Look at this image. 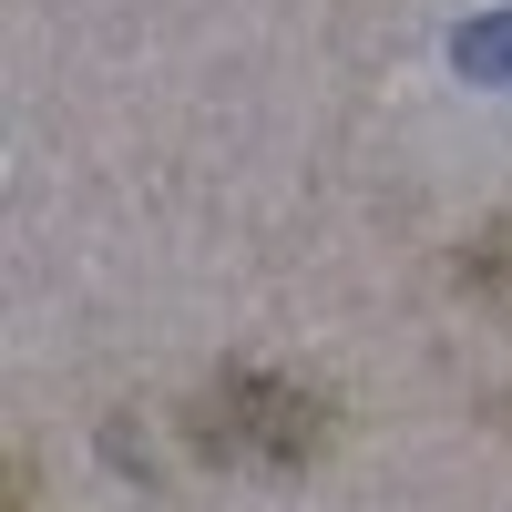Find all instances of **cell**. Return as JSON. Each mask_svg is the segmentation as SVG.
<instances>
[{"label":"cell","mask_w":512,"mask_h":512,"mask_svg":"<svg viewBox=\"0 0 512 512\" xmlns=\"http://www.w3.org/2000/svg\"><path fill=\"white\" fill-rule=\"evenodd\" d=\"M185 431L205 461H236V472H297V461L328 451V400L297 390L277 369H226L216 390L185 410Z\"/></svg>","instance_id":"1"},{"label":"cell","mask_w":512,"mask_h":512,"mask_svg":"<svg viewBox=\"0 0 512 512\" xmlns=\"http://www.w3.org/2000/svg\"><path fill=\"white\" fill-rule=\"evenodd\" d=\"M461 287H472L492 318H512V216H502V226H482L472 246H461Z\"/></svg>","instance_id":"2"},{"label":"cell","mask_w":512,"mask_h":512,"mask_svg":"<svg viewBox=\"0 0 512 512\" xmlns=\"http://www.w3.org/2000/svg\"><path fill=\"white\" fill-rule=\"evenodd\" d=\"M461 72H472V82H512V11L461 31Z\"/></svg>","instance_id":"3"},{"label":"cell","mask_w":512,"mask_h":512,"mask_svg":"<svg viewBox=\"0 0 512 512\" xmlns=\"http://www.w3.org/2000/svg\"><path fill=\"white\" fill-rule=\"evenodd\" d=\"M11 512H31V482H21V502H11Z\"/></svg>","instance_id":"4"}]
</instances>
